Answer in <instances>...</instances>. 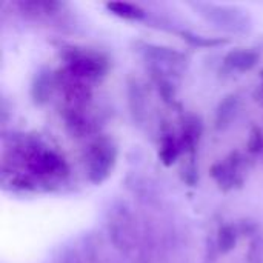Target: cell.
<instances>
[{"instance_id": "5", "label": "cell", "mask_w": 263, "mask_h": 263, "mask_svg": "<svg viewBox=\"0 0 263 263\" xmlns=\"http://www.w3.org/2000/svg\"><path fill=\"white\" fill-rule=\"evenodd\" d=\"M236 245V231L233 227H223L219 231V247L222 251H230Z\"/></svg>"}, {"instance_id": "2", "label": "cell", "mask_w": 263, "mask_h": 263, "mask_svg": "<svg viewBox=\"0 0 263 263\" xmlns=\"http://www.w3.org/2000/svg\"><path fill=\"white\" fill-rule=\"evenodd\" d=\"M257 54L253 51H247V49H239V51H233L227 55L225 62L237 71H248L251 69L256 63H257Z\"/></svg>"}, {"instance_id": "6", "label": "cell", "mask_w": 263, "mask_h": 263, "mask_svg": "<svg viewBox=\"0 0 263 263\" xmlns=\"http://www.w3.org/2000/svg\"><path fill=\"white\" fill-rule=\"evenodd\" d=\"M177 154H179V148H177L176 140L171 139V137L165 139V140H163V145H162V151H160V156H162L163 163L171 165V163L176 160Z\"/></svg>"}, {"instance_id": "4", "label": "cell", "mask_w": 263, "mask_h": 263, "mask_svg": "<svg viewBox=\"0 0 263 263\" xmlns=\"http://www.w3.org/2000/svg\"><path fill=\"white\" fill-rule=\"evenodd\" d=\"M51 94V80L48 76H39L32 85V96L37 102H45Z\"/></svg>"}, {"instance_id": "1", "label": "cell", "mask_w": 263, "mask_h": 263, "mask_svg": "<svg viewBox=\"0 0 263 263\" xmlns=\"http://www.w3.org/2000/svg\"><path fill=\"white\" fill-rule=\"evenodd\" d=\"M116 148L108 139H97L89 146L86 166L89 179L94 183H100L109 176V171L112 170V165L116 162Z\"/></svg>"}, {"instance_id": "3", "label": "cell", "mask_w": 263, "mask_h": 263, "mask_svg": "<svg viewBox=\"0 0 263 263\" xmlns=\"http://www.w3.org/2000/svg\"><path fill=\"white\" fill-rule=\"evenodd\" d=\"M109 11H112L116 15L123 17V18H129V20H137L143 17V11L131 3H108L106 5Z\"/></svg>"}, {"instance_id": "7", "label": "cell", "mask_w": 263, "mask_h": 263, "mask_svg": "<svg viewBox=\"0 0 263 263\" xmlns=\"http://www.w3.org/2000/svg\"><path fill=\"white\" fill-rule=\"evenodd\" d=\"M263 146V139H262V134H260V131H254L253 133V136H251V140H250V149L253 151V153H257V151H260Z\"/></svg>"}]
</instances>
